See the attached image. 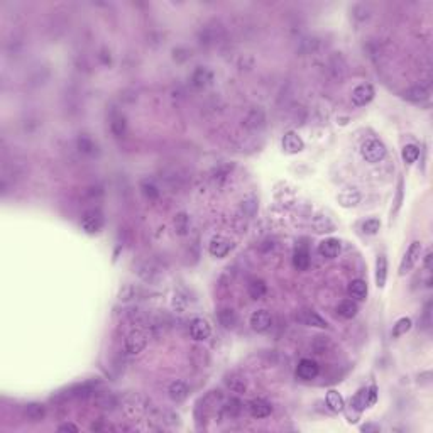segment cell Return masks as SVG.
Segmentation results:
<instances>
[{
  "instance_id": "obj_1",
  "label": "cell",
  "mask_w": 433,
  "mask_h": 433,
  "mask_svg": "<svg viewBox=\"0 0 433 433\" xmlns=\"http://www.w3.org/2000/svg\"><path fill=\"white\" fill-rule=\"evenodd\" d=\"M149 344V333L144 328H136L124 340V350L129 355H137L147 347Z\"/></svg>"
},
{
  "instance_id": "obj_2",
  "label": "cell",
  "mask_w": 433,
  "mask_h": 433,
  "mask_svg": "<svg viewBox=\"0 0 433 433\" xmlns=\"http://www.w3.org/2000/svg\"><path fill=\"white\" fill-rule=\"evenodd\" d=\"M361 156L366 163H371V164L379 163V161H383L386 156L384 142L379 139H367L361 146Z\"/></svg>"
},
{
  "instance_id": "obj_3",
  "label": "cell",
  "mask_w": 433,
  "mask_h": 433,
  "mask_svg": "<svg viewBox=\"0 0 433 433\" xmlns=\"http://www.w3.org/2000/svg\"><path fill=\"white\" fill-rule=\"evenodd\" d=\"M421 251H423V244H421L420 240H413L411 244H409V247L405 252V256H403V259H401V264H400V274L401 276L408 274L409 271L417 266V262L421 257Z\"/></svg>"
},
{
  "instance_id": "obj_4",
  "label": "cell",
  "mask_w": 433,
  "mask_h": 433,
  "mask_svg": "<svg viewBox=\"0 0 433 433\" xmlns=\"http://www.w3.org/2000/svg\"><path fill=\"white\" fill-rule=\"evenodd\" d=\"M103 222H105V220H103L102 212H98V210H88V212L83 213L82 222H80V225H82V229L85 230L86 234H97V232H100V230H102Z\"/></svg>"
},
{
  "instance_id": "obj_5",
  "label": "cell",
  "mask_w": 433,
  "mask_h": 433,
  "mask_svg": "<svg viewBox=\"0 0 433 433\" xmlns=\"http://www.w3.org/2000/svg\"><path fill=\"white\" fill-rule=\"evenodd\" d=\"M232 249H234L232 240H229L227 237H223V235H215L209 244V252L217 259L225 257Z\"/></svg>"
},
{
  "instance_id": "obj_6",
  "label": "cell",
  "mask_w": 433,
  "mask_h": 433,
  "mask_svg": "<svg viewBox=\"0 0 433 433\" xmlns=\"http://www.w3.org/2000/svg\"><path fill=\"white\" fill-rule=\"evenodd\" d=\"M374 95L376 93H374L372 85H369V83L357 85L355 88L352 90V103H354L355 107H364L372 100Z\"/></svg>"
},
{
  "instance_id": "obj_7",
  "label": "cell",
  "mask_w": 433,
  "mask_h": 433,
  "mask_svg": "<svg viewBox=\"0 0 433 433\" xmlns=\"http://www.w3.org/2000/svg\"><path fill=\"white\" fill-rule=\"evenodd\" d=\"M190 335H192V338L198 340V342H203V340L212 335L210 323L205 318H193L192 323H190Z\"/></svg>"
},
{
  "instance_id": "obj_8",
  "label": "cell",
  "mask_w": 433,
  "mask_h": 433,
  "mask_svg": "<svg viewBox=\"0 0 433 433\" xmlns=\"http://www.w3.org/2000/svg\"><path fill=\"white\" fill-rule=\"evenodd\" d=\"M271 323H273V318L268 310H257L251 315V328L257 333L269 330Z\"/></svg>"
},
{
  "instance_id": "obj_9",
  "label": "cell",
  "mask_w": 433,
  "mask_h": 433,
  "mask_svg": "<svg viewBox=\"0 0 433 433\" xmlns=\"http://www.w3.org/2000/svg\"><path fill=\"white\" fill-rule=\"evenodd\" d=\"M318 372H320L318 364H316L315 361H311V359H302L298 364V367H296V376L303 381L315 379L316 376H318Z\"/></svg>"
},
{
  "instance_id": "obj_10",
  "label": "cell",
  "mask_w": 433,
  "mask_h": 433,
  "mask_svg": "<svg viewBox=\"0 0 433 433\" xmlns=\"http://www.w3.org/2000/svg\"><path fill=\"white\" fill-rule=\"evenodd\" d=\"M283 149H285L288 154H298L305 149V142L296 132L290 130V132H286L285 137H283Z\"/></svg>"
},
{
  "instance_id": "obj_11",
  "label": "cell",
  "mask_w": 433,
  "mask_h": 433,
  "mask_svg": "<svg viewBox=\"0 0 433 433\" xmlns=\"http://www.w3.org/2000/svg\"><path fill=\"white\" fill-rule=\"evenodd\" d=\"M340 249H342V246H340V240L333 239V237L322 240L320 244H318V252L322 254L323 257H327V259L337 257L338 254H340Z\"/></svg>"
},
{
  "instance_id": "obj_12",
  "label": "cell",
  "mask_w": 433,
  "mask_h": 433,
  "mask_svg": "<svg viewBox=\"0 0 433 433\" xmlns=\"http://www.w3.org/2000/svg\"><path fill=\"white\" fill-rule=\"evenodd\" d=\"M244 125L247 127V129H251V130L262 129V127L266 125V115H264V112L261 110V108H252V110H249V114L246 115Z\"/></svg>"
},
{
  "instance_id": "obj_13",
  "label": "cell",
  "mask_w": 433,
  "mask_h": 433,
  "mask_svg": "<svg viewBox=\"0 0 433 433\" xmlns=\"http://www.w3.org/2000/svg\"><path fill=\"white\" fill-rule=\"evenodd\" d=\"M188 392H190L188 384L183 383V381H173L168 388V396L171 398V401H175V403H181L186 400Z\"/></svg>"
},
{
  "instance_id": "obj_14",
  "label": "cell",
  "mask_w": 433,
  "mask_h": 433,
  "mask_svg": "<svg viewBox=\"0 0 433 433\" xmlns=\"http://www.w3.org/2000/svg\"><path fill=\"white\" fill-rule=\"evenodd\" d=\"M271 411H273L271 405L266 400H261V398H256V400L249 403V413L254 418H266L269 417Z\"/></svg>"
},
{
  "instance_id": "obj_15",
  "label": "cell",
  "mask_w": 433,
  "mask_h": 433,
  "mask_svg": "<svg viewBox=\"0 0 433 433\" xmlns=\"http://www.w3.org/2000/svg\"><path fill=\"white\" fill-rule=\"evenodd\" d=\"M311 227L316 234H328L335 230V223H333L327 215H316L311 218Z\"/></svg>"
},
{
  "instance_id": "obj_16",
  "label": "cell",
  "mask_w": 433,
  "mask_h": 433,
  "mask_svg": "<svg viewBox=\"0 0 433 433\" xmlns=\"http://www.w3.org/2000/svg\"><path fill=\"white\" fill-rule=\"evenodd\" d=\"M212 80H213V73L205 66L196 68L192 74V83L196 86V88H203V86L209 85Z\"/></svg>"
},
{
  "instance_id": "obj_17",
  "label": "cell",
  "mask_w": 433,
  "mask_h": 433,
  "mask_svg": "<svg viewBox=\"0 0 433 433\" xmlns=\"http://www.w3.org/2000/svg\"><path fill=\"white\" fill-rule=\"evenodd\" d=\"M337 200L344 209H352V206H355L361 201V193L357 190H344V192L338 193Z\"/></svg>"
},
{
  "instance_id": "obj_18",
  "label": "cell",
  "mask_w": 433,
  "mask_h": 433,
  "mask_svg": "<svg viewBox=\"0 0 433 433\" xmlns=\"http://www.w3.org/2000/svg\"><path fill=\"white\" fill-rule=\"evenodd\" d=\"M299 320L308 327H316V328H327L328 327L327 320L322 318V316L318 313H315L313 310H305L302 313V316H299Z\"/></svg>"
},
{
  "instance_id": "obj_19",
  "label": "cell",
  "mask_w": 433,
  "mask_h": 433,
  "mask_svg": "<svg viewBox=\"0 0 433 433\" xmlns=\"http://www.w3.org/2000/svg\"><path fill=\"white\" fill-rule=\"evenodd\" d=\"M386 279H388V259L386 256H379L376 261V285L384 288Z\"/></svg>"
},
{
  "instance_id": "obj_20",
  "label": "cell",
  "mask_w": 433,
  "mask_h": 433,
  "mask_svg": "<svg viewBox=\"0 0 433 433\" xmlns=\"http://www.w3.org/2000/svg\"><path fill=\"white\" fill-rule=\"evenodd\" d=\"M349 294H350L352 298L359 299V302H362V299H366V298H367V285H366V281H362V279H354V281H350V285H349Z\"/></svg>"
},
{
  "instance_id": "obj_21",
  "label": "cell",
  "mask_w": 433,
  "mask_h": 433,
  "mask_svg": "<svg viewBox=\"0 0 433 433\" xmlns=\"http://www.w3.org/2000/svg\"><path fill=\"white\" fill-rule=\"evenodd\" d=\"M24 415L29 421H34V423H36V421H41L44 418L46 409L43 405H39V403H31V405H26Z\"/></svg>"
},
{
  "instance_id": "obj_22",
  "label": "cell",
  "mask_w": 433,
  "mask_h": 433,
  "mask_svg": "<svg viewBox=\"0 0 433 433\" xmlns=\"http://www.w3.org/2000/svg\"><path fill=\"white\" fill-rule=\"evenodd\" d=\"M125 129H127L125 117H124L122 114L115 112L110 117V130H112V134L117 136V137H122L125 134Z\"/></svg>"
},
{
  "instance_id": "obj_23",
  "label": "cell",
  "mask_w": 433,
  "mask_h": 433,
  "mask_svg": "<svg viewBox=\"0 0 433 433\" xmlns=\"http://www.w3.org/2000/svg\"><path fill=\"white\" fill-rule=\"evenodd\" d=\"M403 97L406 98V100L409 102H423L428 98V90L425 88V86H411V88H408L405 93H403Z\"/></svg>"
},
{
  "instance_id": "obj_24",
  "label": "cell",
  "mask_w": 433,
  "mask_h": 433,
  "mask_svg": "<svg viewBox=\"0 0 433 433\" xmlns=\"http://www.w3.org/2000/svg\"><path fill=\"white\" fill-rule=\"evenodd\" d=\"M220 31H222L220 26H217V24H213V26H205L203 29H201V32H200L201 43H205V44L217 43V39L220 37V36H218V32H220Z\"/></svg>"
},
{
  "instance_id": "obj_25",
  "label": "cell",
  "mask_w": 433,
  "mask_h": 433,
  "mask_svg": "<svg viewBox=\"0 0 433 433\" xmlns=\"http://www.w3.org/2000/svg\"><path fill=\"white\" fill-rule=\"evenodd\" d=\"M338 315L344 316V318H354L357 315V311H359V307H357L355 302H352V299H344V302L338 303Z\"/></svg>"
},
{
  "instance_id": "obj_26",
  "label": "cell",
  "mask_w": 433,
  "mask_h": 433,
  "mask_svg": "<svg viewBox=\"0 0 433 433\" xmlns=\"http://www.w3.org/2000/svg\"><path fill=\"white\" fill-rule=\"evenodd\" d=\"M327 405H328V408L332 409V411L340 413V411H344L345 403H344V398L340 396V392L332 389V391L327 392Z\"/></svg>"
},
{
  "instance_id": "obj_27",
  "label": "cell",
  "mask_w": 433,
  "mask_h": 433,
  "mask_svg": "<svg viewBox=\"0 0 433 433\" xmlns=\"http://www.w3.org/2000/svg\"><path fill=\"white\" fill-rule=\"evenodd\" d=\"M293 262H294V268L299 269V271L307 269L308 266H310V254H308V251L305 249V247H299V249L294 252Z\"/></svg>"
},
{
  "instance_id": "obj_28",
  "label": "cell",
  "mask_w": 433,
  "mask_h": 433,
  "mask_svg": "<svg viewBox=\"0 0 433 433\" xmlns=\"http://www.w3.org/2000/svg\"><path fill=\"white\" fill-rule=\"evenodd\" d=\"M218 320L225 327V328H234L235 323H237V315L232 308H223L218 311Z\"/></svg>"
},
{
  "instance_id": "obj_29",
  "label": "cell",
  "mask_w": 433,
  "mask_h": 433,
  "mask_svg": "<svg viewBox=\"0 0 433 433\" xmlns=\"http://www.w3.org/2000/svg\"><path fill=\"white\" fill-rule=\"evenodd\" d=\"M411 327H413L411 318H408V316H403V318L398 320L396 325L392 327V337H394V338L403 337L405 333H408L409 330H411Z\"/></svg>"
},
{
  "instance_id": "obj_30",
  "label": "cell",
  "mask_w": 433,
  "mask_h": 433,
  "mask_svg": "<svg viewBox=\"0 0 433 433\" xmlns=\"http://www.w3.org/2000/svg\"><path fill=\"white\" fill-rule=\"evenodd\" d=\"M403 161L408 164H413V163H417L418 158H420V147L418 146H415V144H406L405 147H403Z\"/></svg>"
},
{
  "instance_id": "obj_31",
  "label": "cell",
  "mask_w": 433,
  "mask_h": 433,
  "mask_svg": "<svg viewBox=\"0 0 433 433\" xmlns=\"http://www.w3.org/2000/svg\"><path fill=\"white\" fill-rule=\"evenodd\" d=\"M369 405H371V401H369V389H361L354 396V400H352V406H354L357 411H362V409H366Z\"/></svg>"
},
{
  "instance_id": "obj_32",
  "label": "cell",
  "mask_w": 433,
  "mask_h": 433,
  "mask_svg": "<svg viewBox=\"0 0 433 433\" xmlns=\"http://www.w3.org/2000/svg\"><path fill=\"white\" fill-rule=\"evenodd\" d=\"M247 291H249V296L254 298V299H259V298H262L266 291H268V288H266L264 285V281L261 279H254L251 281V285L249 288H247Z\"/></svg>"
},
{
  "instance_id": "obj_33",
  "label": "cell",
  "mask_w": 433,
  "mask_h": 433,
  "mask_svg": "<svg viewBox=\"0 0 433 433\" xmlns=\"http://www.w3.org/2000/svg\"><path fill=\"white\" fill-rule=\"evenodd\" d=\"M225 384H227V388L232 391V392H239V394H242V392H246L247 389V384H246V381L239 378V376H230L225 379Z\"/></svg>"
},
{
  "instance_id": "obj_34",
  "label": "cell",
  "mask_w": 433,
  "mask_h": 433,
  "mask_svg": "<svg viewBox=\"0 0 433 433\" xmlns=\"http://www.w3.org/2000/svg\"><path fill=\"white\" fill-rule=\"evenodd\" d=\"M175 227H176V232L180 235H186L188 230H190V218L186 213H178L175 217Z\"/></svg>"
},
{
  "instance_id": "obj_35",
  "label": "cell",
  "mask_w": 433,
  "mask_h": 433,
  "mask_svg": "<svg viewBox=\"0 0 433 433\" xmlns=\"http://www.w3.org/2000/svg\"><path fill=\"white\" fill-rule=\"evenodd\" d=\"M379 229H381V222L378 218H369V220L362 223L364 234H367V235H376L379 232Z\"/></svg>"
},
{
  "instance_id": "obj_36",
  "label": "cell",
  "mask_w": 433,
  "mask_h": 433,
  "mask_svg": "<svg viewBox=\"0 0 433 433\" xmlns=\"http://www.w3.org/2000/svg\"><path fill=\"white\" fill-rule=\"evenodd\" d=\"M141 188H142V193L147 196L149 200H156L159 196V190L154 186L151 181H142L141 183Z\"/></svg>"
},
{
  "instance_id": "obj_37",
  "label": "cell",
  "mask_w": 433,
  "mask_h": 433,
  "mask_svg": "<svg viewBox=\"0 0 433 433\" xmlns=\"http://www.w3.org/2000/svg\"><path fill=\"white\" fill-rule=\"evenodd\" d=\"M78 146H80V151H83V153H91V149L95 147L93 142H91V139H88V137H80Z\"/></svg>"
},
{
  "instance_id": "obj_38",
  "label": "cell",
  "mask_w": 433,
  "mask_h": 433,
  "mask_svg": "<svg viewBox=\"0 0 433 433\" xmlns=\"http://www.w3.org/2000/svg\"><path fill=\"white\" fill-rule=\"evenodd\" d=\"M80 428L77 425H73V423H65V425H61L60 426V431H78Z\"/></svg>"
},
{
  "instance_id": "obj_39",
  "label": "cell",
  "mask_w": 433,
  "mask_h": 433,
  "mask_svg": "<svg viewBox=\"0 0 433 433\" xmlns=\"http://www.w3.org/2000/svg\"><path fill=\"white\" fill-rule=\"evenodd\" d=\"M431 259H433V254L428 252L425 256V268H426V271H431Z\"/></svg>"
},
{
  "instance_id": "obj_40",
  "label": "cell",
  "mask_w": 433,
  "mask_h": 433,
  "mask_svg": "<svg viewBox=\"0 0 433 433\" xmlns=\"http://www.w3.org/2000/svg\"><path fill=\"white\" fill-rule=\"evenodd\" d=\"M361 430H362V431H367V430H379V428H378V426H372V425H367V426H362V428H361Z\"/></svg>"
}]
</instances>
